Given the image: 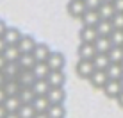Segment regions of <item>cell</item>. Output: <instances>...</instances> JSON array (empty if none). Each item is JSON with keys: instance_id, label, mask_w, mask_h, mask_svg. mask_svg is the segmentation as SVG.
I'll use <instances>...</instances> for the list:
<instances>
[{"instance_id": "1", "label": "cell", "mask_w": 123, "mask_h": 118, "mask_svg": "<svg viewBox=\"0 0 123 118\" xmlns=\"http://www.w3.org/2000/svg\"><path fill=\"white\" fill-rule=\"evenodd\" d=\"M96 66L93 63V59H79L77 66H75V72L80 79H89L93 73H95Z\"/></svg>"}, {"instance_id": "2", "label": "cell", "mask_w": 123, "mask_h": 118, "mask_svg": "<svg viewBox=\"0 0 123 118\" xmlns=\"http://www.w3.org/2000/svg\"><path fill=\"white\" fill-rule=\"evenodd\" d=\"M66 11L71 18H82V14L87 11V7L84 4V0H70L66 6Z\"/></svg>"}, {"instance_id": "3", "label": "cell", "mask_w": 123, "mask_h": 118, "mask_svg": "<svg viewBox=\"0 0 123 118\" xmlns=\"http://www.w3.org/2000/svg\"><path fill=\"white\" fill-rule=\"evenodd\" d=\"M87 81H89V84H91L93 88H96V90H104V86L109 81L107 70H95V73H93Z\"/></svg>"}, {"instance_id": "4", "label": "cell", "mask_w": 123, "mask_h": 118, "mask_svg": "<svg viewBox=\"0 0 123 118\" xmlns=\"http://www.w3.org/2000/svg\"><path fill=\"white\" fill-rule=\"evenodd\" d=\"M104 95L107 97V98H114L116 100L118 98V95L123 91V88H121V82L120 81H114V79H109L107 81V84L104 86Z\"/></svg>"}, {"instance_id": "5", "label": "cell", "mask_w": 123, "mask_h": 118, "mask_svg": "<svg viewBox=\"0 0 123 118\" xmlns=\"http://www.w3.org/2000/svg\"><path fill=\"white\" fill-rule=\"evenodd\" d=\"M98 31H96V27H86V25H82V29L79 31V39L80 43H95L96 39H98Z\"/></svg>"}, {"instance_id": "6", "label": "cell", "mask_w": 123, "mask_h": 118, "mask_svg": "<svg viewBox=\"0 0 123 118\" xmlns=\"http://www.w3.org/2000/svg\"><path fill=\"white\" fill-rule=\"evenodd\" d=\"M46 81L50 82V86H52V88H64V84H66V73H64V70H50Z\"/></svg>"}, {"instance_id": "7", "label": "cell", "mask_w": 123, "mask_h": 118, "mask_svg": "<svg viewBox=\"0 0 123 118\" xmlns=\"http://www.w3.org/2000/svg\"><path fill=\"white\" fill-rule=\"evenodd\" d=\"M36 45H37L36 39H34L31 34H23L22 39L18 41V48H20L22 54H32L34 48H36Z\"/></svg>"}, {"instance_id": "8", "label": "cell", "mask_w": 123, "mask_h": 118, "mask_svg": "<svg viewBox=\"0 0 123 118\" xmlns=\"http://www.w3.org/2000/svg\"><path fill=\"white\" fill-rule=\"evenodd\" d=\"M50 70H64V65H66V59H64V54L61 52H52L50 57L46 59Z\"/></svg>"}, {"instance_id": "9", "label": "cell", "mask_w": 123, "mask_h": 118, "mask_svg": "<svg viewBox=\"0 0 123 118\" xmlns=\"http://www.w3.org/2000/svg\"><path fill=\"white\" fill-rule=\"evenodd\" d=\"M77 54H79V59H93L98 52L95 48V43H80L77 48Z\"/></svg>"}, {"instance_id": "10", "label": "cell", "mask_w": 123, "mask_h": 118, "mask_svg": "<svg viewBox=\"0 0 123 118\" xmlns=\"http://www.w3.org/2000/svg\"><path fill=\"white\" fill-rule=\"evenodd\" d=\"M100 14L98 11H93V9H87L86 13L82 14V18H80V22L82 25H86V27H96V25L100 23Z\"/></svg>"}, {"instance_id": "11", "label": "cell", "mask_w": 123, "mask_h": 118, "mask_svg": "<svg viewBox=\"0 0 123 118\" xmlns=\"http://www.w3.org/2000/svg\"><path fill=\"white\" fill-rule=\"evenodd\" d=\"M46 97H48V100L52 104H64L66 102V90L64 88H50Z\"/></svg>"}, {"instance_id": "12", "label": "cell", "mask_w": 123, "mask_h": 118, "mask_svg": "<svg viewBox=\"0 0 123 118\" xmlns=\"http://www.w3.org/2000/svg\"><path fill=\"white\" fill-rule=\"evenodd\" d=\"M22 31L20 29H16V27H7V31H6V34H4V41H6L7 45H18V41L22 39Z\"/></svg>"}, {"instance_id": "13", "label": "cell", "mask_w": 123, "mask_h": 118, "mask_svg": "<svg viewBox=\"0 0 123 118\" xmlns=\"http://www.w3.org/2000/svg\"><path fill=\"white\" fill-rule=\"evenodd\" d=\"M112 47L114 45H112V41H111L109 36H98V39L95 41V48H96V52H100V54H109Z\"/></svg>"}, {"instance_id": "14", "label": "cell", "mask_w": 123, "mask_h": 118, "mask_svg": "<svg viewBox=\"0 0 123 118\" xmlns=\"http://www.w3.org/2000/svg\"><path fill=\"white\" fill-rule=\"evenodd\" d=\"M32 106H34V109H36L37 113H46V111H48V107L52 106V102L48 100V97H46V95H36Z\"/></svg>"}, {"instance_id": "15", "label": "cell", "mask_w": 123, "mask_h": 118, "mask_svg": "<svg viewBox=\"0 0 123 118\" xmlns=\"http://www.w3.org/2000/svg\"><path fill=\"white\" fill-rule=\"evenodd\" d=\"M16 81L22 84V86H32V84L36 82V75H34L32 70H20Z\"/></svg>"}, {"instance_id": "16", "label": "cell", "mask_w": 123, "mask_h": 118, "mask_svg": "<svg viewBox=\"0 0 123 118\" xmlns=\"http://www.w3.org/2000/svg\"><path fill=\"white\" fill-rule=\"evenodd\" d=\"M34 57L37 59V61H46V59L50 57V54H52V50L46 43H37L36 48H34Z\"/></svg>"}, {"instance_id": "17", "label": "cell", "mask_w": 123, "mask_h": 118, "mask_svg": "<svg viewBox=\"0 0 123 118\" xmlns=\"http://www.w3.org/2000/svg\"><path fill=\"white\" fill-rule=\"evenodd\" d=\"M16 63H18V66H20L22 70H32L34 65L37 63V59L34 57V54H22Z\"/></svg>"}, {"instance_id": "18", "label": "cell", "mask_w": 123, "mask_h": 118, "mask_svg": "<svg viewBox=\"0 0 123 118\" xmlns=\"http://www.w3.org/2000/svg\"><path fill=\"white\" fill-rule=\"evenodd\" d=\"M20 70H22V68H20V66H18V63H16V61H7V65L6 66H4V75H6V79H7V81H12V79H16V77H18V73H20Z\"/></svg>"}, {"instance_id": "19", "label": "cell", "mask_w": 123, "mask_h": 118, "mask_svg": "<svg viewBox=\"0 0 123 118\" xmlns=\"http://www.w3.org/2000/svg\"><path fill=\"white\" fill-rule=\"evenodd\" d=\"M32 72H34V75H36V79H46L48 73H50V66H48L46 61H37L36 65H34Z\"/></svg>"}, {"instance_id": "20", "label": "cell", "mask_w": 123, "mask_h": 118, "mask_svg": "<svg viewBox=\"0 0 123 118\" xmlns=\"http://www.w3.org/2000/svg\"><path fill=\"white\" fill-rule=\"evenodd\" d=\"M22 100H20V97H7L6 100H4V107L7 109V113H18V109L22 107Z\"/></svg>"}, {"instance_id": "21", "label": "cell", "mask_w": 123, "mask_h": 118, "mask_svg": "<svg viewBox=\"0 0 123 118\" xmlns=\"http://www.w3.org/2000/svg\"><path fill=\"white\" fill-rule=\"evenodd\" d=\"M93 63H95L96 70H107L111 66V57H109V54H100L98 52L93 57Z\"/></svg>"}, {"instance_id": "22", "label": "cell", "mask_w": 123, "mask_h": 118, "mask_svg": "<svg viewBox=\"0 0 123 118\" xmlns=\"http://www.w3.org/2000/svg\"><path fill=\"white\" fill-rule=\"evenodd\" d=\"M50 88L52 86H50V82L46 79H36V82L32 84V90L36 95H48Z\"/></svg>"}, {"instance_id": "23", "label": "cell", "mask_w": 123, "mask_h": 118, "mask_svg": "<svg viewBox=\"0 0 123 118\" xmlns=\"http://www.w3.org/2000/svg\"><path fill=\"white\" fill-rule=\"evenodd\" d=\"M2 56L6 57V61H18L20 56H22V52H20V48H18V45H7L6 50L2 52Z\"/></svg>"}, {"instance_id": "24", "label": "cell", "mask_w": 123, "mask_h": 118, "mask_svg": "<svg viewBox=\"0 0 123 118\" xmlns=\"http://www.w3.org/2000/svg\"><path fill=\"white\" fill-rule=\"evenodd\" d=\"M18 97H20V100H22L23 104H32L34 98H36V93H34L32 86H22V90H20Z\"/></svg>"}, {"instance_id": "25", "label": "cell", "mask_w": 123, "mask_h": 118, "mask_svg": "<svg viewBox=\"0 0 123 118\" xmlns=\"http://www.w3.org/2000/svg\"><path fill=\"white\" fill-rule=\"evenodd\" d=\"M20 90H22V84L16 81V79H12V81H6V84H4V91H6L7 97H16L20 93Z\"/></svg>"}, {"instance_id": "26", "label": "cell", "mask_w": 123, "mask_h": 118, "mask_svg": "<svg viewBox=\"0 0 123 118\" xmlns=\"http://www.w3.org/2000/svg\"><path fill=\"white\" fill-rule=\"evenodd\" d=\"M46 115L50 118H66V107L64 104H52L46 111Z\"/></svg>"}, {"instance_id": "27", "label": "cell", "mask_w": 123, "mask_h": 118, "mask_svg": "<svg viewBox=\"0 0 123 118\" xmlns=\"http://www.w3.org/2000/svg\"><path fill=\"white\" fill-rule=\"evenodd\" d=\"M98 14H100L102 20H112L114 14H116V9H114L112 4H105V2H104V4L100 6V9H98Z\"/></svg>"}, {"instance_id": "28", "label": "cell", "mask_w": 123, "mask_h": 118, "mask_svg": "<svg viewBox=\"0 0 123 118\" xmlns=\"http://www.w3.org/2000/svg\"><path fill=\"white\" fill-rule=\"evenodd\" d=\"M107 75H109V79L120 81V79L123 77V66H121V63H111V66L107 68Z\"/></svg>"}, {"instance_id": "29", "label": "cell", "mask_w": 123, "mask_h": 118, "mask_svg": "<svg viewBox=\"0 0 123 118\" xmlns=\"http://www.w3.org/2000/svg\"><path fill=\"white\" fill-rule=\"evenodd\" d=\"M96 31H98L100 36H111L114 31V25L111 20H100V23L96 25Z\"/></svg>"}, {"instance_id": "30", "label": "cell", "mask_w": 123, "mask_h": 118, "mask_svg": "<svg viewBox=\"0 0 123 118\" xmlns=\"http://www.w3.org/2000/svg\"><path fill=\"white\" fill-rule=\"evenodd\" d=\"M36 109H34L32 104H22V107L18 109V116L20 118H34L36 116Z\"/></svg>"}, {"instance_id": "31", "label": "cell", "mask_w": 123, "mask_h": 118, "mask_svg": "<svg viewBox=\"0 0 123 118\" xmlns=\"http://www.w3.org/2000/svg\"><path fill=\"white\" fill-rule=\"evenodd\" d=\"M109 57H111V63H123V47H112Z\"/></svg>"}, {"instance_id": "32", "label": "cell", "mask_w": 123, "mask_h": 118, "mask_svg": "<svg viewBox=\"0 0 123 118\" xmlns=\"http://www.w3.org/2000/svg\"><path fill=\"white\" fill-rule=\"evenodd\" d=\"M109 38H111V41H112L114 47H123V31H120V29H114L112 34L109 36Z\"/></svg>"}, {"instance_id": "33", "label": "cell", "mask_w": 123, "mask_h": 118, "mask_svg": "<svg viewBox=\"0 0 123 118\" xmlns=\"http://www.w3.org/2000/svg\"><path fill=\"white\" fill-rule=\"evenodd\" d=\"M111 22H112V25H114V29H120V31H123V13H116Z\"/></svg>"}, {"instance_id": "34", "label": "cell", "mask_w": 123, "mask_h": 118, "mask_svg": "<svg viewBox=\"0 0 123 118\" xmlns=\"http://www.w3.org/2000/svg\"><path fill=\"white\" fill-rule=\"evenodd\" d=\"M84 4H86V7H87V9L98 11V9H100V6H102L104 2H102V0H84Z\"/></svg>"}, {"instance_id": "35", "label": "cell", "mask_w": 123, "mask_h": 118, "mask_svg": "<svg viewBox=\"0 0 123 118\" xmlns=\"http://www.w3.org/2000/svg\"><path fill=\"white\" fill-rule=\"evenodd\" d=\"M112 6H114V9H116V13H123V0H114Z\"/></svg>"}, {"instance_id": "36", "label": "cell", "mask_w": 123, "mask_h": 118, "mask_svg": "<svg viewBox=\"0 0 123 118\" xmlns=\"http://www.w3.org/2000/svg\"><path fill=\"white\" fill-rule=\"evenodd\" d=\"M6 31H7V25H6V22H4L2 18H0V38L6 34Z\"/></svg>"}, {"instance_id": "37", "label": "cell", "mask_w": 123, "mask_h": 118, "mask_svg": "<svg viewBox=\"0 0 123 118\" xmlns=\"http://www.w3.org/2000/svg\"><path fill=\"white\" fill-rule=\"evenodd\" d=\"M7 98V95H6V91H4V88H0V104H4V100Z\"/></svg>"}, {"instance_id": "38", "label": "cell", "mask_w": 123, "mask_h": 118, "mask_svg": "<svg viewBox=\"0 0 123 118\" xmlns=\"http://www.w3.org/2000/svg\"><path fill=\"white\" fill-rule=\"evenodd\" d=\"M7 65V61H6V57H4L2 56V54H0V72H2L4 70V66H6Z\"/></svg>"}, {"instance_id": "39", "label": "cell", "mask_w": 123, "mask_h": 118, "mask_svg": "<svg viewBox=\"0 0 123 118\" xmlns=\"http://www.w3.org/2000/svg\"><path fill=\"white\" fill-rule=\"evenodd\" d=\"M6 115H7V109L4 107V104H0V118H6Z\"/></svg>"}, {"instance_id": "40", "label": "cell", "mask_w": 123, "mask_h": 118, "mask_svg": "<svg viewBox=\"0 0 123 118\" xmlns=\"http://www.w3.org/2000/svg\"><path fill=\"white\" fill-rule=\"evenodd\" d=\"M116 102H118V106H120V107L123 109V91H121V93H120V95H118V98H116Z\"/></svg>"}, {"instance_id": "41", "label": "cell", "mask_w": 123, "mask_h": 118, "mask_svg": "<svg viewBox=\"0 0 123 118\" xmlns=\"http://www.w3.org/2000/svg\"><path fill=\"white\" fill-rule=\"evenodd\" d=\"M6 47H7V43L4 41V38H0V54H2L4 50H6Z\"/></svg>"}, {"instance_id": "42", "label": "cell", "mask_w": 123, "mask_h": 118, "mask_svg": "<svg viewBox=\"0 0 123 118\" xmlns=\"http://www.w3.org/2000/svg\"><path fill=\"white\" fill-rule=\"evenodd\" d=\"M6 75H4V72H0V88H4V84H6Z\"/></svg>"}, {"instance_id": "43", "label": "cell", "mask_w": 123, "mask_h": 118, "mask_svg": "<svg viewBox=\"0 0 123 118\" xmlns=\"http://www.w3.org/2000/svg\"><path fill=\"white\" fill-rule=\"evenodd\" d=\"M34 118H50L48 115H46V113H36V116Z\"/></svg>"}, {"instance_id": "44", "label": "cell", "mask_w": 123, "mask_h": 118, "mask_svg": "<svg viewBox=\"0 0 123 118\" xmlns=\"http://www.w3.org/2000/svg\"><path fill=\"white\" fill-rule=\"evenodd\" d=\"M6 118H20V116H18V113H7Z\"/></svg>"}, {"instance_id": "45", "label": "cell", "mask_w": 123, "mask_h": 118, "mask_svg": "<svg viewBox=\"0 0 123 118\" xmlns=\"http://www.w3.org/2000/svg\"><path fill=\"white\" fill-rule=\"evenodd\" d=\"M102 2H105V4H112L114 0H102Z\"/></svg>"}, {"instance_id": "46", "label": "cell", "mask_w": 123, "mask_h": 118, "mask_svg": "<svg viewBox=\"0 0 123 118\" xmlns=\"http://www.w3.org/2000/svg\"><path fill=\"white\" fill-rule=\"evenodd\" d=\"M120 82H121V88H123V77H121V79H120Z\"/></svg>"}, {"instance_id": "47", "label": "cell", "mask_w": 123, "mask_h": 118, "mask_svg": "<svg viewBox=\"0 0 123 118\" xmlns=\"http://www.w3.org/2000/svg\"><path fill=\"white\" fill-rule=\"evenodd\" d=\"M121 66H123V63H121Z\"/></svg>"}]
</instances>
